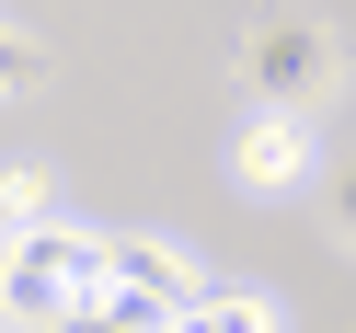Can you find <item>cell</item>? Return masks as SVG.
<instances>
[{
	"label": "cell",
	"instance_id": "5b68a950",
	"mask_svg": "<svg viewBox=\"0 0 356 333\" xmlns=\"http://www.w3.org/2000/svg\"><path fill=\"white\" fill-rule=\"evenodd\" d=\"M161 333H287V310L264 299V287H195Z\"/></svg>",
	"mask_w": 356,
	"mask_h": 333
},
{
	"label": "cell",
	"instance_id": "9c48e42d",
	"mask_svg": "<svg viewBox=\"0 0 356 333\" xmlns=\"http://www.w3.org/2000/svg\"><path fill=\"white\" fill-rule=\"evenodd\" d=\"M0 264H12V218H0Z\"/></svg>",
	"mask_w": 356,
	"mask_h": 333
},
{
	"label": "cell",
	"instance_id": "3957f363",
	"mask_svg": "<svg viewBox=\"0 0 356 333\" xmlns=\"http://www.w3.org/2000/svg\"><path fill=\"white\" fill-rule=\"evenodd\" d=\"M195 287H207V276H195L184 241H161V230H104V287H92V310H115V322L161 333Z\"/></svg>",
	"mask_w": 356,
	"mask_h": 333
},
{
	"label": "cell",
	"instance_id": "ba28073f",
	"mask_svg": "<svg viewBox=\"0 0 356 333\" xmlns=\"http://www.w3.org/2000/svg\"><path fill=\"white\" fill-rule=\"evenodd\" d=\"M47 333H138V322H115V310H92V299H81L70 322H47Z\"/></svg>",
	"mask_w": 356,
	"mask_h": 333
},
{
	"label": "cell",
	"instance_id": "7a4b0ae2",
	"mask_svg": "<svg viewBox=\"0 0 356 333\" xmlns=\"http://www.w3.org/2000/svg\"><path fill=\"white\" fill-rule=\"evenodd\" d=\"M333 81H345V47H333V24H310V12H264V24L241 35V92H253V104L322 115Z\"/></svg>",
	"mask_w": 356,
	"mask_h": 333
},
{
	"label": "cell",
	"instance_id": "30bf717a",
	"mask_svg": "<svg viewBox=\"0 0 356 333\" xmlns=\"http://www.w3.org/2000/svg\"><path fill=\"white\" fill-rule=\"evenodd\" d=\"M0 333H35V322H0Z\"/></svg>",
	"mask_w": 356,
	"mask_h": 333
},
{
	"label": "cell",
	"instance_id": "52a82bcc",
	"mask_svg": "<svg viewBox=\"0 0 356 333\" xmlns=\"http://www.w3.org/2000/svg\"><path fill=\"white\" fill-rule=\"evenodd\" d=\"M47 207H58V184H47L35 161H12V172H0V218H12V230H24V218H47Z\"/></svg>",
	"mask_w": 356,
	"mask_h": 333
},
{
	"label": "cell",
	"instance_id": "6da1fadb",
	"mask_svg": "<svg viewBox=\"0 0 356 333\" xmlns=\"http://www.w3.org/2000/svg\"><path fill=\"white\" fill-rule=\"evenodd\" d=\"M104 287V230H81V218H24L12 230V264H0V322H70L81 299Z\"/></svg>",
	"mask_w": 356,
	"mask_h": 333
},
{
	"label": "cell",
	"instance_id": "277c9868",
	"mask_svg": "<svg viewBox=\"0 0 356 333\" xmlns=\"http://www.w3.org/2000/svg\"><path fill=\"white\" fill-rule=\"evenodd\" d=\"M310 172H322V127L287 115V104H241V127H230V184H241V195H299Z\"/></svg>",
	"mask_w": 356,
	"mask_h": 333
},
{
	"label": "cell",
	"instance_id": "8992f818",
	"mask_svg": "<svg viewBox=\"0 0 356 333\" xmlns=\"http://www.w3.org/2000/svg\"><path fill=\"white\" fill-rule=\"evenodd\" d=\"M35 81H47V47H35V35H12V24H0V104H24Z\"/></svg>",
	"mask_w": 356,
	"mask_h": 333
}]
</instances>
